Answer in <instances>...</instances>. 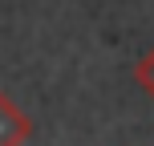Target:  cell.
Masks as SVG:
<instances>
[{"label":"cell","instance_id":"6da1fadb","mask_svg":"<svg viewBox=\"0 0 154 146\" xmlns=\"http://www.w3.org/2000/svg\"><path fill=\"white\" fill-rule=\"evenodd\" d=\"M32 138V118L0 89V146H24Z\"/></svg>","mask_w":154,"mask_h":146},{"label":"cell","instance_id":"7a4b0ae2","mask_svg":"<svg viewBox=\"0 0 154 146\" xmlns=\"http://www.w3.org/2000/svg\"><path fill=\"white\" fill-rule=\"evenodd\" d=\"M134 81L142 85V93H150V98H154V49H146L142 61L134 65Z\"/></svg>","mask_w":154,"mask_h":146}]
</instances>
